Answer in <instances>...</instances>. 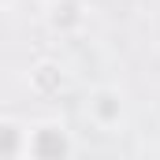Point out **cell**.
Segmentation results:
<instances>
[{"mask_svg":"<svg viewBox=\"0 0 160 160\" xmlns=\"http://www.w3.org/2000/svg\"><path fill=\"white\" fill-rule=\"evenodd\" d=\"M123 116H127V108H123L119 89H112V86H97V89L86 97V119L93 123L97 130L116 134V130L123 127Z\"/></svg>","mask_w":160,"mask_h":160,"instance_id":"7a4b0ae2","label":"cell"},{"mask_svg":"<svg viewBox=\"0 0 160 160\" xmlns=\"http://www.w3.org/2000/svg\"><path fill=\"white\" fill-rule=\"evenodd\" d=\"M0 4H4V0H0Z\"/></svg>","mask_w":160,"mask_h":160,"instance_id":"5b68a950","label":"cell"},{"mask_svg":"<svg viewBox=\"0 0 160 160\" xmlns=\"http://www.w3.org/2000/svg\"><path fill=\"white\" fill-rule=\"evenodd\" d=\"M63 82H67V75H63V67L56 63V60H38L34 67H30V89L38 93V97H60V89H63Z\"/></svg>","mask_w":160,"mask_h":160,"instance_id":"3957f363","label":"cell"},{"mask_svg":"<svg viewBox=\"0 0 160 160\" xmlns=\"http://www.w3.org/2000/svg\"><path fill=\"white\" fill-rule=\"evenodd\" d=\"M26 157V127L19 119H0V160H22Z\"/></svg>","mask_w":160,"mask_h":160,"instance_id":"277c9868","label":"cell"},{"mask_svg":"<svg viewBox=\"0 0 160 160\" xmlns=\"http://www.w3.org/2000/svg\"><path fill=\"white\" fill-rule=\"evenodd\" d=\"M71 153H75L71 130L60 119H41L26 127V157L22 160H71Z\"/></svg>","mask_w":160,"mask_h":160,"instance_id":"6da1fadb","label":"cell"}]
</instances>
